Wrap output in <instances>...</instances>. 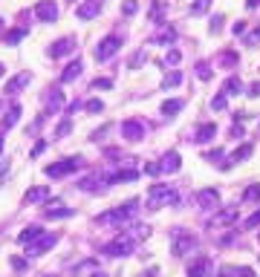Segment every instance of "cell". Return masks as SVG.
<instances>
[{
	"label": "cell",
	"mask_w": 260,
	"mask_h": 277,
	"mask_svg": "<svg viewBox=\"0 0 260 277\" xmlns=\"http://www.w3.org/2000/svg\"><path fill=\"white\" fill-rule=\"evenodd\" d=\"M148 202L151 208H162V205H177L179 196L174 188H168V185H151V191H148Z\"/></svg>",
	"instance_id": "obj_2"
},
{
	"label": "cell",
	"mask_w": 260,
	"mask_h": 277,
	"mask_svg": "<svg viewBox=\"0 0 260 277\" xmlns=\"http://www.w3.org/2000/svg\"><path fill=\"white\" fill-rule=\"evenodd\" d=\"M257 225H260V211H257V214H251V217L246 219V228H257Z\"/></svg>",
	"instance_id": "obj_40"
},
{
	"label": "cell",
	"mask_w": 260,
	"mask_h": 277,
	"mask_svg": "<svg viewBox=\"0 0 260 277\" xmlns=\"http://www.w3.org/2000/svg\"><path fill=\"white\" fill-rule=\"evenodd\" d=\"M49 196V188L47 185H41V188H32V191H26V202H29V205H35V202H44V199H47Z\"/></svg>",
	"instance_id": "obj_19"
},
{
	"label": "cell",
	"mask_w": 260,
	"mask_h": 277,
	"mask_svg": "<svg viewBox=\"0 0 260 277\" xmlns=\"http://www.w3.org/2000/svg\"><path fill=\"white\" fill-rule=\"evenodd\" d=\"M139 173L136 171H121V173H116V176H110V182H133Z\"/></svg>",
	"instance_id": "obj_25"
},
{
	"label": "cell",
	"mask_w": 260,
	"mask_h": 277,
	"mask_svg": "<svg viewBox=\"0 0 260 277\" xmlns=\"http://www.w3.org/2000/svg\"><path fill=\"white\" fill-rule=\"evenodd\" d=\"M49 104H52V110H58L61 104H64V95H61V90H52V95H49Z\"/></svg>",
	"instance_id": "obj_36"
},
{
	"label": "cell",
	"mask_w": 260,
	"mask_h": 277,
	"mask_svg": "<svg viewBox=\"0 0 260 277\" xmlns=\"http://www.w3.org/2000/svg\"><path fill=\"white\" fill-rule=\"evenodd\" d=\"M145 173L156 176V173H162V165H145Z\"/></svg>",
	"instance_id": "obj_45"
},
{
	"label": "cell",
	"mask_w": 260,
	"mask_h": 277,
	"mask_svg": "<svg viewBox=\"0 0 260 277\" xmlns=\"http://www.w3.org/2000/svg\"><path fill=\"white\" fill-rule=\"evenodd\" d=\"M248 95H251V98H260V81H254V84L248 87Z\"/></svg>",
	"instance_id": "obj_46"
},
{
	"label": "cell",
	"mask_w": 260,
	"mask_h": 277,
	"mask_svg": "<svg viewBox=\"0 0 260 277\" xmlns=\"http://www.w3.org/2000/svg\"><path fill=\"white\" fill-rule=\"evenodd\" d=\"M211 260L208 257H194L188 265V277H211Z\"/></svg>",
	"instance_id": "obj_8"
},
{
	"label": "cell",
	"mask_w": 260,
	"mask_h": 277,
	"mask_svg": "<svg viewBox=\"0 0 260 277\" xmlns=\"http://www.w3.org/2000/svg\"><path fill=\"white\" fill-rule=\"evenodd\" d=\"M78 75H81V61H72V64H67V69L61 72V81L70 84V81H75Z\"/></svg>",
	"instance_id": "obj_20"
},
{
	"label": "cell",
	"mask_w": 260,
	"mask_h": 277,
	"mask_svg": "<svg viewBox=\"0 0 260 277\" xmlns=\"http://www.w3.org/2000/svg\"><path fill=\"white\" fill-rule=\"evenodd\" d=\"M220 64H223V67H234V64H237V52H223V55H220Z\"/></svg>",
	"instance_id": "obj_33"
},
{
	"label": "cell",
	"mask_w": 260,
	"mask_h": 277,
	"mask_svg": "<svg viewBox=\"0 0 260 277\" xmlns=\"http://www.w3.org/2000/svg\"><path fill=\"white\" fill-rule=\"evenodd\" d=\"M47 217H72L70 208H64L61 199H49L47 202Z\"/></svg>",
	"instance_id": "obj_16"
},
{
	"label": "cell",
	"mask_w": 260,
	"mask_h": 277,
	"mask_svg": "<svg viewBox=\"0 0 260 277\" xmlns=\"http://www.w3.org/2000/svg\"><path fill=\"white\" fill-rule=\"evenodd\" d=\"M55 240H58L55 234H44L41 240H35V245L29 248V254H26V257H41V254H44V251H49V248L55 245Z\"/></svg>",
	"instance_id": "obj_10"
},
{
	"label": "cell",
	"mask_w": 260,
	"mask_h": 277,
	"mask_svg": "<svg viewBox=\"0 0 260 277\" xmlns=\"http://www.w3.org/2000/svg\"><path fill=\"white\" fill-rule=\"evenodd\" d=\"M243 32H246V21H237L231 26V35H243Z\"/></svg>",
	"instance_id": "obj_41"
},
{
	"label": "cell",
	"mask_w": 260,
	"mask_h": 277,
	"mask_svg": "<svg viewBox=\"0 0 260 277\" xmlns=\"http://www.w3.org/2000/svg\"><path fill=\"white\" fill-rule=\"evenodd\" d=\"M197 248V237L194 234H185V231H174V254L177 257H185L188 251Z\"/></svg>",
	"instance_id": "obj_6"
},
{
	"label": "cell",
	"mask_w": 260,
	"mask_h": 277,
	"mask_svg": "<svg viewBox=\"0 0 260 277\" xmlns=\"http://www.w3.org/2000/svg\"><path fill=\"white\" fill-rule=\"evenodd\" d=\"M29 78H32L29 72H21V75H15V78L9 81V84H6V90H3V92H9V95H15V92L21 90V87H26V84H29Z\"/></svg>",
	"instance_id": "obj_18"
},
{
	"label": "cell",
	"mask_w": 260,
	"mask_h": 277,
	"mask_svg": "<svg viewBox=\"0 0 260 277\" xmlns=\"http://www.w3.org/2000/svg\"><path fill=\"white\" fill-rule=\"evenodd\" d=\"M179 58H182V55H179L177 49H171V52L165 55V64H171V67H177V64H179Z\"/></svg>",
	"instance_id": "obj_37"
},
{
	"label": "cell",
	"mask_w": 260,
	"mask_h": 277,
	"mask_svg": "<svg viewBox=\"0 0 260 277\" xmlns=\"http://www.w3.org/2000/svg\"><path fill=\"white\" fill-rule=\"evenodd\" d=\"M78 165H81V159H61V162L47 165V168H44V173H47V176H52V179H61V176H70L72 171H78Z\"/></svg>",
	"instance_id": "obj_4"
},
{
	"label": "cell",
	"mask_w": 260,
	"mask_h": 277,
	"mask_svg": "<svg viewBox=\"0 0 260 277\" xmlns=\"http://www.w3.org/2000/svg\"><path fill=\"white\" fill-rule=\"evenodd\" d=\"M136 205H139V199H130V202L113 208V211L98 214V217H95V222H98V225H121V222H127V219L136 214Z\"/></svg>",
	"instance_id": "obj_1"
},
{
	"label": "cell",
	"mask_w": 260,
	"mask_h": 277,
	"mask_svg": "<svg viewBox=\"0 0 260 277\" xmlns=\"http://www.w3.org/2000/svg\"><path fill=\"white\" fill-rule=\"evenodd\" d=\"M240 277H254V271L251 268H240Z\"/></svg>",
	"instance_id": "obj_50"
},
{
	"label": "cell",
	"mask_w": 260,
	"mask_h": 277,
	"mask_svg": "<svg viewBox=\"0 0 260 277\" xmlns=\"http://www.w3.org/2000/svg\"><path fill=\"white\" fill-rule=\"evenodd\" d=\"M243 199H246V202H254V199H260V185H251V188H246Z\"/></svg>",
	"instance_id": "obj_30"
},
{
	"label": "cell",
	"mask_w": 260,
	"mask_h": 277,
	"mask_svg": "<svg viewBox=\"0 0 260 277\" xmlns=\"http://www.w3.org/2000/svg\"><path fill=\"white\" fill-rule=\"evenodd\" d=\"M121 136L130 142H139V138H145V124L136 118H127V121H121Z\"/></svg>",
	"instance_id": "obj_7"
},
{
	"label": "cell",
	"mask_w": 260,
	"mask_h": 277,
	"mask_svg": "<svg viewBox=\"0 0 260 277\" xmlns=\"http://www.w3.org/2000/svg\"><path fill=\"white\" fill-rule=\"evenodd\" d=\"M35 18L44 21V23H52L55 18H58V6H55L52 0H41V3L35 6Z\"/></svg>",
	"instance_id": "obj_9"
},
{
	"label": "cell",
	"mask_w": 260,
	"mask_h": 277,
	"mask_svg": "<svg viewBox=\"0 0 260 277\" xmlns=\"http://www.w3.org/2000/svg\"><path fill=\"white\" fill-rule=\"evenodd\" d=\"M246 44H248V46H254V44H260V29H254V32L248 35V38H246Z\"/></svg>",
	"instance_id": "obj_42"
},
{
	"label": "cell",
	"mask_w": 260,
	"mask_h": 277,
	"mask_svg": "<svg viewBox=\"0 0 260 277\" xmlns=\"http://www.w3.org/2000/svg\"><path fill=\"white\" fill-rule=\"evenodd\" d=\"M182 107H185V101H179V98H171V101L162 104V113H165V115H174V113H179Z\"/></svg>",
	"instance_id": "obj_24"
},
{
	"label": "cell",
	"mask_w": 260,
	"mask_h": 277,
	"mask_svg": "<svg viewBox=\"0 0 260 277\" xmlns=\"http://www.w3.org/2000/svg\"><path fill=\"white\" fill-rule=\"evenodd\" d=\"M0 107H3V104H0Z\"/></svg>",
	"instance_id": "obj_55"
},
{
	"label": "cell",
	"mask_w": 260,
	"mask_h": 277,
	"mask_svg": "<svg viewBox=\"0 0 260 277\" xmlns=\"http://www.w3.org/2000/svg\"><path fill=\"white\" fill-rule=\"evenodd\" d=\"M72 49H75V38H61V41H55L52 44V58H64V55H70Z\"/></svg>",
	"instance_id": "obj_12"
},
{
	"label": "cell",
	"mask_w": 260,
	"mask_h": 277,
	"mask_svg": "<svg viewBox=\"0 0 260 277\" xmlns=\"http://www.w3.org/2000/svg\"><path fill=\"white\" fill-rule=\"evenodd\" d=\"M41 237H44V228H41V225H29V228L21 231V237H18V240L24 242V245H29V242L41 240Z\"/></svg>",
	"instance_id": "obj_17"
},
{
	"label": "cell",
	"mask_w": 260,
	"mask_h": 277,
	"mask_svg": "<svg viewBox=\"0 0 260 277\" xmlns=\"http://www.w3.org/2000/svg\"><path fill=\"white\" fill-rule=\"evenodd\" d=\"M197 202H200L202 208H217V205H220V194H217L214 188H205V191L197 194Z\"/></svg>",
	"instance_id": "obj_14"
},
{
	"label": "cell",
	"mask_w": 260,
	"mask_h": 277,
	"mask_svg": "<svg viewBox=\"0 0 260 277\" xmlns=\"http://www.w3.org/2000/svg\"><path fill=\"white\" fill-rule=\"evenodd\" d=\"M197 75H200V81H208L211 78V67L202 61V64H197Z\"/></svg>",
	"instance_id": "obj_32"
},
{
	"label": "cell",
	"mask_w": 260,
	"mask_h": 277,
	"mask_svg": "<svg viewBox=\"0 0 260 277\" xmlns=\"http://www.w3.org/2000/svg\"><path fill=\"white\" fill-rule=\"evenodd\" d=\"M179 81H182V75H179V72H171V75H165V81H162V87H177Z\"/></svg>",
	"instance_id": "obj_35"
},
{
	"label": "cell",
	"mask_w": 260,
	"mask_h": 277,
	"mask_svg": "<svg viewBox=\"0 0 260 277\" xmlns=\"http://www.w3.org/2000/svg\"><path fill=\"white\" fill-rule=\"evenodd\" d=\"M133 251V234H118L113 242L104 245V254L107 257H124V254Z\"/></svg>",
	"instance_id": "obj_3"
},
{
	"label": "cell",
	"mask_w": 260,
	"mask_h": 277,
	"mask_svg": "<svg viewBox=\"0 0 260 277\" xmlns=\"http://www.w3.org/2000/svg\"><path fill=\"white\" fill-rule=\"evenodd\" d=\"M93 277H107V274H93Z\"/></svg>",
	"instance_id": "obj_52"
},
{
	"label": "cell",
	"mask_w": 260,
	"mask_h": 277,
	"mask_svg": "<svg viewBox=\"0 0 260 277\" xmlns=\"http://www.w3.org/2000/svg\"><path fill=\"white\" fill-rule=\"evenodd\" d=\"M217 159H223V150L220 148H214L211 153H208V162H217Z\"/></svg>",
	"instance_id": "obj_47"
},
{
	"label": "cell",
	"mask_w": 260,
	"mask_h": 277,
	"mask_svg": "<svg viewBox=\"0 0 260 277\" xmlns=\"http://www.w3.org/2000/svg\"><path fill=\"white\" fill-rule=\"evenodd\" d=\"M18 115H21V107H18V104H12V110H9V118L3 121V127H6V130H9V127H15V124H18Z\"/></svg>",
	"instance_id": "obj_26"
},
{
	"label": "cell",
	"mask_w": 260,
	"mask_h": 277,
	"mask_svg": "<svg viewBox=\"0 0 260 277\" xmlns=\"http://www.w3.org/2000/svg\"><path fill=\"white\" fill-rule=\"evenodd\" d=\"M211 107H214V110H225V95H223V92H220V95L211 101Z\"/></svg>",
	"instance_id": "obj_39"
},
{
	"label": "cell",
	"mask_w": 260,
	"mask_h": 277,
	"mask_svg": "<svg viewBox=\"0 0 260 277\" xmlns=\"http://www.w3.org/2000/svg\"><path fill=\"white\" fill-rule=\"evenodd\" d=\"M237 92H243V81L237 78V75H231V78L223 84V95H237Z\"/></svg>",
	"instance_id": "obj_22"
},
{
	"label": "cell",
	"mask_w": 260,
	"mask_h": 277,
	"mask_svg": "<svg viewBox=\"0 0 260 277\" xmlns=\"http://www.w3.org/2000/svg\"><path fill=\"white\" fill-rule=\"evenodd\" d=\"M234 274V268H231V265H225V268H220V277H231Z\"/></svg>",
	"instance_id": "obj_48"
},
{
	"label": "cell",
	"mask_w": 260,
	"mask_h": 277,
	"mask_svg": "<svg viewBox=\"0 0 260 277\" xmlns=\"http://www.w3.org/2000/svg\"><path fill=\"white\" fill-rule=\"evenodd\" d=\"M98 12H101V3H98V0H87V3H81V6L75 9V18H78V21H90Z\"/></svg>",
	"instance_id": "obj_11"
},
{
	"label": "cell",
	"mask_w": 260,
	"mask_h": 277,
	"mask_svg": "<svg viewBox=\"0 0 260 277\" xmlns=\"http://www.w3.org/2000/svg\"><path fill=\"white\" fill-rule=\"evenodd\" d=\"M234 219H237V208H225L214 217V225H225V222H234Z\"/></svg>",
	"instance_id": "obj_23"
},
{
	"label": "cell",
	"mask_w": 260,
	"mask_h": 277,
	"mask_svg": "<svg viewBox=\"0 0 260 277\" xmlns=\"http://www.w3.org/2000/svg\"><path fill=\"white\" fill-rule=\"evenodd\" d=\"M3 72H6V67H3V64H0V75H3Z\"/></svg>",
	"instance_id": "obj_51"
},
{
	"label": "cell",
	"mask_w": 260,
	"mask_h": 277,
	"mask_svg": "<svg viewBox=\"0 0 260 277\" xmlns=\"http://www.w3.org/2000/svg\"><path fill=\"white\" fill-rule=\"evenodd\" d=\"M136 12H139V0H124V3H121V15H136Z\"/></svg>",
	"instance_id": "obj_27"
},
{
	"label": "cell",
	"mask_w": 260,
	"mask_h": 277,
	"mask_svg": "<svg viewBox=\"0 0 260 277\" xmlns=\"http://www.w3.org/2000/svg\"><path fill=\"white\" fill-rule=\"evenodd\" d=\"M118 46H121V38H118V35H107L104 41L95 46V52H93L95 61H110V58L118 52Z\"/></svg>",
	"instance_id": "obj_5"
},
{
	"label": "cell",
	"mask_w": 260,
	"mask_h": 277,
	"mask_svg": "<svg viewBox=\"0 0 260 277\" xmlns=\"http://www.w3.org/2000/svg\"><path fill=\"white\" fill-rule=\"evenodd\" d=\"M93 87H95V90H110V87H113V81H110V78H95Z\"/></svg>",
	"instance_id": "obj_38"
},
{
	"label": "cell",
	"mask_w": 260,
	"mask_h": 277,
	"mask_svg": "<svg viewBox=\"0 0 260 277\" xmlns=\"http://www.w3.org/2000/svg\"><path fill=\"white\" fill-rule=\"evenodd\" d=\"M220 23H223V15H214L211 18V32H220Z\"/></svg>",
	"instance_id": "obj_44"
},
{
	"label": "cell",
	"mask_w": 260,
	"mask_h": 277,
	"mask_svg": "<svg viewBox=\"0 0 260 277\" xmlns=\"http://www.w3.org/2000/svg\"><path fill=\"white\" fill-rule=\"evenodd\" d=\"M26 32H29V29H12V32L6 35V44H9V46H15V44H18V41H21V38L26 35Z\"/></svg>",
	"instance_id": "obj_29"
},
{
	"label": "cell",
	"mask_w": 260,
	"mask_h": 277,
	"mask_svg": "<svg viewBox=\"0 0 260 277\" xmlns=\"http://www.w3.org/2000/svg\"><path fill=\"white\" fill-rule=\"evenodd\" d=\"M217 136V124L214 121H208V124H202L197 133H194V142H200V145H205V142H211V138Z\"/></svg>",
	"instance_id": "obj_15"
},
{
	"label": "cell",
	"mask_w": 260,
	"mask_h": 277,
	"mask_svg": "<svg viewBox=\"0 0 260 277\" xmlns=\"http://www.w3.org/2000/svg\"><path fill=\"white\" fill-rule=\"evenodd\" d=\"M251 150H254L251 145H243L240 150H234V153L228 156V162H223V171H228V168H234V165H240L243 159H248V156H251Z\"/></svg>",
	"instance_id": "obj_13"
},
{
	"label": "cell",
	"mask_w": 260,
	"mask_h": 277,
	"mask_svg": "<svg viewBox=\"0 0 260 277\" xmlns=\"http://www.w3.org/2000/svg\"><path fill=\"white\" fill-rule=\"evenodd\" d=\"M0 150H3V138H0Z\"/></svg>",
	"instance_id": "obj_53"
},
{
	"label": "cell",
	"mask_w": 260,
	"mask_h": 277,
	"mask_svg": "<svg viewBox=\"0 0 260 277\" xmlns=\"http://www.w3.org/2000/svg\"><path fill=\"white\" fill-rule=\"evenodd\" d=\"M257 133H260V124H257Z\"/></svg>",
	"instance_id": "obj_54"
},
{
	"label": "cell",
	"mask_w": 260,
	"mask_h": 277,
	"mask_svg": "<svg viewBox=\"0 0 260 277\" xmlns=\"http://www.w3.org/2000/svg\"><path fill=\"white\" fill-rule=\"evenodd\" d=\"M162 171H165V173H177L179 171V153H177V150H171L165 159H162Z\"/></svg>",
	"instance_id": "obj_21"
},
{
	"label": "cell",
	"mask_w": 260,
	"mask_h": 277,
	"mask_svg": "<svg viewBox=\"0 0 260 277\" xmlns=\"http://www.w3.org/2000/svg\"><path fill=\"white\" fill-rule=\"evenodd\" d=\"M257 257H260V254H257Z\"/></svg>",
	"instance_id": "obj_56"
},
{
	"label": "cell",
	"mask_w": 260,
	"mask_h": 277,
	"mask_svg": "<svg viewBox=\"0 0 260 277\" xmlns=\"http://www.w3.org/2000/svg\"><path fill=\"white\" fill-rule=\"evenodd\" d=\"M70 118H64V121H61V127H58V136H67V133H70Z\"/></svg>",
	"instance_id": "obj_43"
},
{
	"label": "cell",
	"mask_w": 260,
	"mask_h": 277,
	"mask_svg": "<svg viewBox=\"0 0 260 277\" xmlns=\"http://www.w3.org/2000/svg\"><path fill=\"white\" fill-rule=\"evenodd\" d=\"M159 41H162V44H174V41H177V29H171V26H165V29L159 32Z\"/></svg>",
	"instance_id": "obj_28"
},
{
	"label": "cell",
	"mask_w": 260,
	"mask_h": 277,
	"mask_svg": "<svg viewBox=\"0 0 260 277\" xmlns=\"http://www.w3.org/2000/svg\"><path fill=\"white\" fill-rule=\"evenodd\" d=\"M208 6H211V0H197V3L191 6V15H202V12L208 9Z\"/></svg>",
	"instance_id": "obj_34"
},
{
	"label": "cell",
	"mask_w": 260,
	"mask_h": 277,
	"mask_svg": "<svg viewBox=\"0 0 260 277\" xmlns=\"http://www.w3.org/2000/svg\"><path fill=\"white\" fill-rule=\"evenodd\" d=\"M231 136H234V138H240V136H243V127H240V124H234V127H231Z\"/></svg>",
	"instance_id": "obj_49"
},
{
	"label": "cell",
	"mask_w": 260,
	"mask_h": 277,
	"mask_svg": "<svg viewBox=\"0 0 260 277\" xmlns=\"http://www.w3.org/2000/svg\"><path fill=\"white\" fill-rule=\"evenodd\" d=\"M84 110H87V113H101V110H104V104L98 101V98H90V101L84 104Z\"/></svg>",
	"instance_id": "obj_31"
}]
</instances>
